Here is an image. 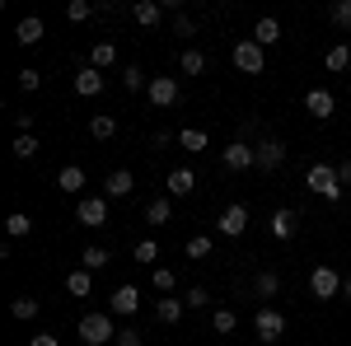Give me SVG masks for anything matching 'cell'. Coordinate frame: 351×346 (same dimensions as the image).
<instances>
[{"label": "cell", "mask_w": 351, "mask_h": 346, "mask_svg": "<svg viewBox=\"0 0 351 346\" xmlns=\"http://www.w3.org/2000/svg\"><path fill=\"white\" fill-rule=\"evenodd\" d=\"M304 187H309L314 197H328V201H342V192H347L332 164H309V173H304Z\"/></svg>", "instance_id": "1"}, {"label": "cell", "mask_w": 351, "mask_h": 346, "mask_svg": "<svg viewBox=\"0 0 351 346\" xmlns=\"http://www.w3.org/2000/svg\"><path fill=\"white\" fill-rule=\"evenodd\" d=\"M80 342H89V346L117 342V323H112L108 309H104V314H84V319H80Z\"/></svg>", "instance_id": "2"}, {"label": "cell", "mask_w": 351, "mask_h": 346, "mask_svg": "<svg viewBox=\"0 0 351 346\" xmlns=\"http://www.w3.org/2000/svg\"><path fill=\"white\" fill-rule=\"evenodd\" d=\"M253 332H258V342H281V337H286V314H281V309H258V314H253Z\"/></svg>", "instance_id": "3"}, {"label": "cell", "mask_w": 351, "mask_h": 346, "mask_svg": "<svg viewBox=\"0 0 351 346\" xmlns=\"http://www.w3.org/2000/svg\"><path fill=\"white\" fill-rule=\"evenodd\" d=\"M342 281H347V276H337L328 262H319L314 271H309V291H314V299H337V295H342Z\"/></svg>", "instance_id": "4"}, {"label": "cell", "mask_w": 351, "mask_h": 346, "mask_svg": "<svg viewBox=\"0 0 351 346\" xmlns=\"http://www.w3.org/2000/svg\"><path fill=\"white\" fill-rule=\"evenodd\" d=\"M234 66H239L243 75H263V66H267V47H258L253 38L234 42Z\"/></svg>", "instance_id": "5"}, {"label": "cell", "mask_w": 351, "mask_h": 346, "mask_svg": "<svg viewBox=\"0 0 351 346\" xmlns=\"http://www.w3.org/2000/svg\"><path fill=\"white\" fill-rule=\"evenodd\" d=\"M75 220H80L84 230H104V225H108V197H80Z\"/></svg>", "instance_id": "6"}, {"label": "cell", "mask_w": 351, "mask_h": 346, "mask_svg": "<svg viewBox=\"0 0 351 346\" xmlns=\"http://www.w3.org/2000/svg\"><path fill=\"white\" fill-rule=\"evenodd\" d=\"M253 150H258V169H263V173H276V169L286 164V155H291L286 140H276V136H263Z\"/></svg>", "instance_id": "7"}, {"label": "cell", "mask_w": 351, "mask_h": 346, "mask_svg": "<svg viewBox=\"0 0 351 346\" xmlns=\"http://www.w3.org/2000/svg\"><path fill=\"white\" fill-rule=\"evenodd\" d=\"M220 160H225V169H234V173H243V169H258V150L248 145V140H230L225 150H220Z\"/></svg>", "instance_id": "8"}, {"label": "cell", "mask_w": 351, "mask_h": 346, "mask_svg": "<svg viewBox=\"0 0 351 346\" xmlns=\"http://www.w3.org/2000/svg\"><path fill=\"white\" fill-rule=\"evenodd\" d=\"M216 230L225 234V239H239L243 230H248V206H239V201H234V206H225L220 220H216Z\"/></svg>", "instance_id": "9"}, {"label": "cell", "mask_w": 351, "mask_h": 346, "mask_svg": "<svg viewBox=\"0 0 351 346\" xmlns=\"http://www.w3.org/2000/svg\"><path fill=\"white\" fill-rule=\"evenodd\" d=\"M136 309H141V291H136V286H117L112 299H108V314L112 319H132Z\"/></svg>", "instance_id": "10"}, {"label": "cell", "mask_w": 351, "mask_h": 346, "mask_svg": "<svg viewBox=\"0 0 351 346\" xmlns=\"http://www.w3.org/2000/svg\"><path fill=\"white\" fill-rule=\"evenodd\" d=\"M145 94H150V103H155V108H173V103H178V80H173V75H155Z\"/></svg>", "instance_id": "11"}, {"label": "cell", "mask_w": 351, "mask_h": 346, "mask_svg": "<svg viewBox=\"0 0 351 346\" xmlns=\"http://www.w3.org/2000/svg\"><path fill=\"white\" fill-rule=\"evenodd\" d=\"M132 192H136V178L127 169H112L108 178H104V197H108V201H122V197H132Z\"/></svg>", "instance_id": "12"}, {"label": "cell", "mask_w": 351, "mask_h": 346, "mask_svg": "<svg viewBox=\"0 0 351 346\" xmlns=\"http://www.w3.org/2000/svg\"><path fill=\"white\" fill-rule=\"evenodd\" d=\"M104 84H108V75H104V71H94V66L75 71V94H80V99H94V94H104Z\"/></svg>", "instance_id": "13"}, {"label": "cell", "mask_w": 351, "mask_h": 346, "mask_svg": "<svg viewBox=\"0 0 351 346\" xmlns=\"http://www.w3.org/2000/svg\"><path fill=\"white\" fill-rule=\"evenodd\" d=\"M304 108H309V117H319V122H328V117L337 112V99H332L328 89H309V94H304Z\"/></svg>", "instance_id": "14"}, {"label": "cell", "mask_w": 351, "mask_h": 346, "mask_svg": "<svg viewBox=\"0 0 351 346\" xmlns=\"http://www.w3.org/2000/svg\"><path fill=\"white\" fill-rule=\"evenodd\" d=\"M267 230H271V239H295V230H300V220H295V211H286V206H281V211H271V220H267Z\"/></svg>", "instance_id": "15"}, {"label": "cell", "mask_w": 351, "mask_h": 346, "mask_svg": "<svg viewBox=\"0 0 351 346\" xmlns=\"http://www.w3.org/2000/svg\"><path fill=\"white\" fill-rule=\"evenodd\" d=\"M14 42H19V47H38V42H43V19H38V14H24V19L14 24Z\"/></svg>", "instance_id": "16"}, {"label": "cell", "mask_w": 351, "mask_h": 346, "mask_svg": "<svg viewBox=\"0 0 351 346\" xmlns=\"http://www.w3.org/2000/svg\"><path fill=\"white\" fill-rule=\"evenodd\" d=\"M132 19L141 28H155L164 19V5H160V0H136V5H132Z\"/></svg>", "instance_id": "17"}, {"label": "cell", "mask_w": 351, "mask_h": 346, "mask_svg": "<svg viewBox=\"0 0 351 346\" xmlns=\"http://www.w3.org/2000/svg\"><path fill=\"white\" fill-rule=\"evenodd\" d=\"M164 187H169V197H188V192H197V173L192 169H173L164 178Z\"/></svg>", "instance_id": "18"}, {"label": "cell", "mask_w": 351, "mask_h": 346, "mask_svg": "<svg viewBox=\"0 0 351 346\" xmlns=\"http://www.w3.org/2000/svg\"><path fill=\"white\" fill-rule=\"evenodd\" d=\"M183 314H188V299H178V295H164L160 304H155V319L160 323H178Z\"/></svg>", "instance_id": "19"}, {"label": "cell", "mask_w": 351, "mask_h": 346, "mask_svg": "<svg viewBox=\"0 0 351 346\" xmlns=\"http://www.w3.org/2000/svg\"><path fill=\"white\" fill-rule=\"evenodd\" d=\"M253 42H258V47H276V42H281V24H276V19H258V24H253Z\"/></svg>", "instance_id": "20"}, {"label": "cell", "mask_w": 351, "mask_h": 346, "mask_svg": "<svg viewBox=\"0 0 351 346\" xmlns=\"http://www.w3.org/2000/svg\"><path fill=\"white\" fill-rule=\"evenodd\" d=\"M324 66L332 71V75H342V71L351 66V42H332V47H328V56H324Z\"/></svg>", "instance_id": "21"}, {"label": "cell", "mask_w": 351, "mask_h": 346, "mask_svg": "<svg viewBox=\"0 0 351 346\" xmlns=\"http://www.w3.org/2000/svg\"><path fill=\"white\" fill-rule=\"evenodd\" d=\"M66 291L75 295V299H84V295L94 291V276H89L84 267H75V271H66Z\"/></svg>", "instance_id": "22"}, {"label": "cell", "mask_w": 351, "mask_h": 346, "mask_svg": "<svg viewBox=\"0 0 351 346\" xmlns=\"http://www.w3.org/2000/svg\"><path fill=\"white\" fill-rule=\"evenodd\" d=\"M56 187H61V192H80L84 187V169L80 164H66V169L56 173Z\"/></svg>", "instance_id": "23"}, {"label": "cell", "mask_w": 351, "mask_h": 346, "mask_svg": "<svg viewBox=\"0 0 351 346\" xmlns=\"http://www.w3.org/2000/svg\"><path fill=\"white\" fill-rule=\"evenodd\" d=\"M112 61H117V47H112V42H94V47H89V66H94V71H108Z\"/></svg>", "instance_id": "24"}, {"label": "cell", "mask_w": 351, "mask_h": 346, "mask_svg": "<svg viewBox=\"0 0 351 346\" xmlns=\"http://www.w3.org/2000/svg\"><path fill=\"white\" fill-rule=\"evenodd\" d=\"M178 71H183V75H202V71H206V52H202V47H188V52L178 56Z\"/></svg>", "instance_id": "25"}, {"label": "cell", "mask_w": 351, "mask_h": 346, "mask_svg": "<svg viewBox=\"0 0 351 346\" xmlns=\"http://www.w3.org/2000/svg\"><path fill=\"white\" fill-rule=\"evenodd\" d=\"M89 136H94V140H112V136H117V117H108V112L89 117Z\"/></svg>", "instance_id": "26"}, {"label": "cell", "mask_w": 351, "mask_h": 346, "mask_svg": "<svg viewBox=\"0 0 351 346\" xmlns=\"http://www.w3.org/2000/svg\"><path fill=\"white\" fill-rule=\"evenodd\" d=\"M5 234H10V239H28V234H33V215L14 211L10 220H5Z\"/></svg>", "instance_id": "27"}, {"label": "cell", "mask_w": 351, "mask_h": 346, "mask_svg": "<svg viewBox=\"0 0 351 346\" xmlns=\"http://www.w3.org/2000/svg\"><path fill=\"white\" fill-rule=\"evenodd\" d=\"M38 309H43V304H38L33 295H19V299H10V314H14V319H19V323L38 319Z\"/></svg>", "instance_id": "28"}, {"label": "cell", "mask_w": 351, "mask_h": 346, "mask_svg": "<svg viewBox=\"0 0 351 346\" xmlns=\"http://www.w3.org/2000/svg\"><path fill=\"white\" fill-rule=\"evenodd\" d=\"M178 145H183V150H192V155H202L211 140H206V132H197V127H183V132H178Z\"/></svg>", "instance_id": "29"}, {"label": "cell", "mask_w": 351, "mask_h": 346, "mask_svg": "<svg viewBox=\"0 0 351 346\" xmlns=\"http://www.w3.org/2000/svg\"><path fill=\"white\" fill-rule=\"evenodd\" d=\"M108 262H112L108 248H84V253H80V267H84V271H104Z\"/></svg>", "instance_id": "30"}, {"label": "cell", "mask_w": 351, "mask_h": 346, "mask_svg": "<svg viewBox=\"0 0 351 346\" xmlns=\"http://www.w3.org/2000/svg\"><path fill=\"white\" fill-rule=\"evenodd\" d=\"M253 291L263 295V299H271V295L281 291V276H276L271 267H267V271H258V276H253Z\"/></svg>", "instance_id": "31"}, {"label": "cell", "mask_w": 351, "mask_h": 346, "mask_svg": "<svg viewBox=\"0 0 351 346\" xmlns=\"http://www.w3.org/2000/svg\"><path fill=\"white\" fill-rule=\"evenodd\" d=\"M145 220H150V225H169V220H173V206H169V197H155V201L145 206Z\"/></svg>", "instance_id": "32"}, {"label": "cell", "mask_w": 351, "mask_h": 346, "mask_svg": "<svg viewBox=\"0 0 351 346\" xmlns=\"http://www.w3.org/2000/svg\"><path fill=\"white\" fill-rule=\"evenodd\" d=\"M99 14V5H89V0H66V19L71 24H84V19H94Z\"/></svg>", "instance_id": "33"}, {"label": "cell", "mask_w": 351, "mask_h": 346, "mask_svg": "<svg viewBox=\"0 0 351 346\" xmlns=\"http://www.w3.org/2000/svg\"><path fill=\"white\" fill-rule=\"evenodd\" d=\"M211 328H216L220 337H230V332L239 328V314H234V309H216V314H211Z\"/></svg>", "instance_id": "34"}, {"label": "cell", "mask_w": 351, "mask_h": 346, "mask_svg": "<svg viewBox=\"0 0 351 346\" xmlns=\"http://www.w3.org/2000/svg\"><path fill=\"white\" fill-rule=\"evenodd\" d=\"M14 160H38V136H14Z\"/></svg>", "instance_id": "35"}, {"label": "cell", "mask_w": 351, "mask_h": 346, "mask_svg": "<svg viewBox=\"0 0 351 346\" xmlns=\"http://www.w3.org/2000/svg\"><path fill=\"white\" fill-rule=\"evenodd\" d=\"M183 253H188L192 262H202V258H211V239H206V234H192V239H188V248H183Z\"/></svg>", "instance_id": "36"}, {"label": "cell", "mask_w": 351, "mask_h": 346, "mask_svg": "<svg viewBox=\"0 0 351 346\" xmlns=\"http://www.w3.org/2000/svg\"><path fill=\"white\" fill-rule=\"evenodd\" d=\"M141 84L150 89V80L141 75V66H127V71H122V89H127V94H141Z\"/></svg>", "instance_id": "37"}, {"label": "cell", "mask_w": 351, "mask_h": 346, "mask_svg": "<svg viewBox=\"0 0 351 346\" xmlns=\"http://www.w3.org/2000/svg\"><path fill=\"white\" fill-rule=\"evenodd\" d=\"M150 281H155V291H160V295H173V286H178L169 267H155V276H150Z\"/></svg>", "instance_id": "38"}, {"label": "cell", "mask_w": 351, "mask_h": 346, "mask_svg": "<svg viewBox=\"0 0 351 346\" xmlns=\"http://www.w3.org/2000/svg\"><path fill=\"white\" fill-rule=\"evenodd\" d=\"M183 299H188V309H211V291H206V286H192Z\"/></svg>", "instance_id": "39"}, {"label": "cell", "mask_w": 351, "mask_h": 346, "mask_svg": "<svg viewBox=\"0 0 351 346\" xmlns=\"http://www.w3.org/2000/svg\"><path fill=\"white\" fill-rule=\"evenodd\" d=\"M328 19H332L337 28H351V0H337V5L328 10Z\"/></svg>", "instance_id": "40"}, {"label": "cell", "mask_w": 351, "mask_h": 346, "mask_svg": "<svg viewBox=\"0 0 351 346\" xmlns=\"http://www.w3.org/2000/svg\"><path fill=\"white\" fill-rule=\"evenodd\" d=\"M155 258H160V243H155V239L136 243V262H155Z\"/></svg>", "instance_id": "41"}, {"label": "cell", "mask_w": 351, "mask_h": 346, "mask_svg": "<svg viewBox=\"0 0 351 346\" xmlns=\"http://www.w3.org/2000/svg\"><path fill=\"white\" fill-rule=\"evenodd\" d=\"M38 84H43V71H33V66H24V71H19V89H24V94H33Z\"/></svg>", "instance_id": "42"}, {"label": "cell", "mask_w": 351, "mask_h": 346, "mask_svg": "<svg viewBox=\"0 0 351 346\" xmlns=\"http://www.w3.org/2000/svg\"><path fill=\"white\" fill-rule=\"evenodd\" d=\"M117 346H145L141 328H117Z\"/></svg>", "instance_id": "43"}, {"label": "cell", "mask_w": 351, "mask_h": 346, "mask_svg": "<svg viewBox=\"0 0 351 346\" xmlns=\"http://www.w3.org/2000/svg\"><path fill=\"white\" fill-rule=\"evenodd\" d=\"M173 33H178V38H192V33H197V24H192L188 14H173Z\"/></svg>", "instance_id": "44"}, {"label": "cell", "mask_w": 351, "mask_h": 346, "mask_svg": "<svg viewBox=\"0 0 351 346\" xmlns=\"http://www.w3.org/2000/svg\"><path fill=\"white\" fill-rule=\"evenodd\" d=\"M14 127H19V136H33V112H19Z\"/></svg>", "instance_id": "45"}, {"label": "cell", "mask_w": 351, "mask_h": 346, "mask_svg": "<svg viewBox=\"0 0 351 346\" xmlns=\"http://www.w3.org/2000/svg\"><path fill=\"white\" fill-rule=\"evenodd\" d=\"M28 346H61V342H56V332H38V337H33Z\"/></svg>", "instance_id": "46"}, {"label": "cell", "mask_w": 351, "mask_h": 346, "mask_svg": "<svg viewBox=\"0 0 351 346\" xmlns=\"http://www.w3.org/2000/svg\"><path fill=\"white\" fill-rule=\"evenodd\" d=\"M337 178H342V187H351V160L337 164Z\"/></svg>", "instance_id": "47"}, {"label": "cell", "mask_w": 351, "mask_h": 346, "mask_svg": "<svg viewBox=\"0 0 351 346\" xmlns=\"http://www.w3.org/2000/svg\"><path fill=\"white\" fill-rule=\"evenodd\" d=\"M342 295H347V299H351V276H347V281H342Z\"/></svg>", "instance_id": "48"}, {"label": "cell", "mask_w": 351, "mask_h": 346, "mask_svg": "<svg viewBox=\"0 0 351 346\" xmlns=\"http://www.w3.org/2000/svg\"><path fill=\"white\" fill-rule=\"evenodd\" d=\"M80 346H89V342H80Z\"/></svg>", "instance_id": "49"}]
</instances>
